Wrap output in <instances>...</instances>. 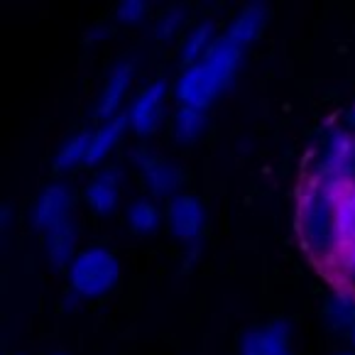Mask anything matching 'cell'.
<instances>
[{"instance_id":"cell-25","label":"cell","mask_w":355,"mask_h":355,"mask_svg":"<svg viewBox=\"0 0 355 355\" xmlns=\"http://www.w3.org/2000/svg\"><path fill=\"white\" fill-rule=\"evenodd\" d=\"M345 130H348L350 135H355V103L350 105V110L345 113Z\"/></svg>"},{"instance_id":"cell-20","label":"cell","mask_w":355,"mask_h":355,"mask_svg":"<svg viewBox=\"0 0 355 355\" xmlns=\"http://www.w3.org/2000/svg\"><path fill=\"white\" fill-rule=\"evenodd\" d=\"M206 130V110L187 108V105H179L172 115V135L177 142L189 145V142H196Z\"/></svg>"},{"instance_id":"cell-28","label":"cell","mask_w":355,"mask_h":355,"mask_svg":"<svg viewBox=\"0 0 355 355\" xmlns=\"http://www.w3.org/2000/svg\"><path fill=\"white\" fill-rule=\"evenodd\" d=\"M340 355H355V353H340Z\"/></svg>"},{"instance_id":"cell-8","label":"cell","mask_w":355,"mask_h":355,"mask_svg":"<svg viewBox=\"0 0 355 355\" xmlns=\"http://www.w3.org/2000/svg\"><path fill=\"white\" fill-rule=\"evenodd\" d=\"M220 91L223 89L216 81V76L201 62V64H191V67H184V71L177 78V84H174V98H177L179 105L206 110Z\"/></svg>"},{"instance_id":"cell-13","label":"cell","mask_w":355,"mask_h":355,"mask_svg":"<svg viewBox=\"0 0 355 355\" xmlns=\"http://www.w3.org/2000/svg\"><path fill=\"white\" fill-rule=\"evenodd\" d=\"M265 22H267V10L265 6L260 3H250V6L243 8L238 15L230 20L228 30H225V40L230 44H235L238 49H245L255 42L260 32L265 30Z\"/></svg>"},{"instance_id":"cell-19","label":"cell","mask_w":355,"mask_h":355,"mask_svg":"<svg viewBox=\"0 0 355 355\" xmlns=\"http://www.w3.org/2000/svg\"><path fill=\"white\" fill-rule=\"evenodd\" d=\"M89 147H91V132H76V135L67 137L59 145L57 155H54V169L57 172H73L76 167L89 162Z\"/></svg>"},{"instance_id":"cell-7","label":"cell","mask_w":355,"mask_h":355,"mask_svg":"<svg viewBox=\"0 0 355 355\" xmlns=\"http://www.w3.org/2000/svg\"><path fill=\"white\" fill-rule=\"evenodd\" d=\"M73 211V193L67 184L54 182L49 187H44L40 191V196L32 204V225L35 230H40L42 235H47L49 230L59 228V225L69 223Z\"/></svg>"},{"instance_id":"cell-5","label":"cell","mask_w":355,"mask_h":355,"mask_svg":"<svg viewBox=\"0 0 355 355\" xmlns=\"http://www.w3.org/2000/svg\"><path fill=\"white\" fill-rule=\"evenodd\" d=\"M132 164H135L150 196H155V199H174L177 196L179 187H182V172L174 162L140 147L132 152Z\"/></svg>"},{"instance_id":"cell-1","label":"cell","mask_w":355,"mask_h":355,"mask_svg":"<svg viewBox=\"0 0 355 355\" xmlns=\"http://www.w3.org/2000/svg\"><path fill=\"white\" fill-rule=\"evenodd\" d=\"M338 196L340 187L329 182L311 179L299 193L297 206V233L302 238L304 248L313 260L324 265H336L343 241L338 230Z\"/></svg>"},{"instance_id":"cell-4","label":"cell","mask_w":355,"mask_h":355,"mask_svg":"<svg viewBox=\"0 0 355 355\" xmlns=\"http://www.w3.org/2000/svg\"><path fill=\"white\" fill-rule=\"evenodd\" d=\"M169 98V84L164 78H155L145 89L137 91V96L125 108L128 125L135 135L150 137L159 130L164 118V105Z\"/></svg>"},{"instance_id":"cell-3","label":"cell","mask_w":355,"mask_h":355,"mask_svg":"<svg viewBox=\"0 0 355 355\" xmlns=\"http://www.w3.org/2000/svg\"><path fill=\"white\" fill-rule=\"evenodd\" d=\"M313 179L336 184L340 189L355 187V135L345 128H331L326 132L316 162Z\"/></svg>"},{"instance_id":"cell-27","label":"cell","mask_w":355,"mask_h":355,"mask_svg":"<svg viewBox=\"0 0 355 355\" xmlns=\"http://www.w3.org/2000/svg\"><path fill=\"white\" fill-rule=\"evenodd\" d=\"M47 355H64V353H59V350H54V353H47Z\"/></svg>"},{"instance_id":"cell-24","label":"cell","mask_w":355,"mask_h":355,"mask_svg":"<svg viewBox=\"0 0 355 355\" xmlns=\"http://www.w3.org/2000/svg\"><path fill=\"white\" fill-rule=\"evenodd\" d=\"M147 3L145 0H123L118 10H115V17L121 25H140L147 15Z\"/></svg>"},{"instance_id":"cell-23","label":"cell","mask_w":355,"mask_h":355,"mask_svg":"<svg viewBox=\"0 0 355 355\" xmlns=\"http://www.w3.org/2000/svg\"><path fill=\"white\" fill-rule=\"evenodd\" d=\"M334 270H336V275H338L340 282H343V287H348L355 292V243L353 245H343Z\"/></svg>"},{"instance_id":"cell-6","label":"cell","mask_w":355,"mask_h":355,"mask_svg":"<svg viewBox=\"0 0 355 355\" xmlns=\"http://www.w3.org/2000/svg\"><path fill=\"white\" fill-rule=\"evenodd\" d=\"M164 223H167L169 233L179 243L196 245L206 228V209L199 196H193V193H177L167 204Z\"/></svg>"},{"instance_id":"cell-26","label":"cell","mask_w":355,"mask_h":355,"mask_svg":"<svg viewBox=\"0 0 355 355\" xmlns=\"http://www.w3.org/2000/svg\"><path fill=\"white\" fill-rule=\"evenodd\" d=\"M350 340H353V345H355V329L350 331Z\"/></svg>"},{"instance_id":"cell-21","label":"cell","mask_w":355,"mask_h":355,"mask_svg":"<svg viewBox=\"0 0 355 355\" xmlns=\"http://www.w3.org/2000/svg\"><path fill=\"white\" fill-rule=\"evenodd\" d=\"M338 230L343 245H353L355 243V187L340 189L338 196Z\"/></svg>"},{"instance_id":"cell-22","label":"cell","mask_w":355,"mask_h":355,"mask_svg":"<svg viewBox=\"0 0 355 355\" xmlns=\"http://www.w3.org/2000/svg\"><path fill=\"white\" fill-rule=\"evenodd\" d=\"M184 22H187V10L182 6H172L164 12H159L152 32H155V37L159 42H169V40H174L184 30Z\"/></svg>"},{"instance_id":"cell-2","label":"cell","mask_w":355,"mask_h":355,"mask_svg":"<svg viewBox=\"0 0 355 355\" xmlns=\"http://www.w3.org/2000/svg\"><path fill=\"white\" fill-rule=\"evenodd\" d=\"M69 292L84 299H101L121 282V260L103 245H89L78 250L67 270Z\"/></svg>"},{"instance_id":"cell-18","label":"cell","mask_w":355,"mask_h":355,"mask_svg":"<svg viewBox=\"0 0 355 355\" xmlns=\"http://www.w3.org/2000/svg\"><path fill=\"white\" fill-rule=\"evenodd\" d=\"M125 220H128V228L135 235H152L164 223V216L162 209L157 206V201L152 196H140V199H135L128 206Z\"/></svg>"},{"instance_id":"cell-9","label":"cell","mask_w":355,"mask_h":355,"mask_svg":"<svg viewBox=\"0 0 355 355\" xmlns=\"http://www.w3.org/2000/svg\"><path fill=\"white\" fill-rule=\"evenodd\" d=\"M241 355H294L292 350V326L284 319L267 321L252 326L241 336L238 345Z\"/></svg>"},{"instance_id":"cell-17","label":"cell","mask_w":355,"mask_h":355,"mask_svg":"<svg viewBox=\"0 0 355 355\" xmlns=\"http://www.w3.org/2000/svg\"><path fill=\"white\" fill-rule=\"evenodd\" d=\"M324 319L334 331H353L355 329V292L348 287H340L326 299Z\"/></svg>"},{"instance_id":"cell-10","label":"cell","mask_w":355,"mask_h":355,"mask_svg":"<svg viewBox=\"0 0 355 355\" xmlns=\"http://www.w3.org/2000/svg\"><path fill=\"white\" fill-rule=\"evenodd\" d=\"M132 78H135V64L130 59L118 62L110 69V73L105 76L103 89L98 94V101H96V115H98L101 121H110L115 115H121L125 96L132 86Z\"/></svg>"},{"instance_id":"cell-16","label":"cell","mask_w":355,"mask_h":355,"mask_svg":"<svg viewBox=\"0 0 355 355\" xmlns=\"http://www.w3.org/2000/svg\"><path fill=\"white\" fill-rule=\"evenodd\" d=\"M218 42V35H216V25L211 20H204L199 25H193L187 32L182 44V62L184 67H191V64H201L206 59V54L214 49V44Z\"/></svg>"},{"instance_id":"cell-12","label":"cell","mask_w":355,"mask_h":355,"mask_svg":"<svg viewBox=\"0 0 355 355\" xmlns=\"http://www.w3.org/2000/svg\"><path fill=\"white\" fill-rule=\"evenodd\" d=\"M125 113L115 115L110 121H103L96 130H91V147H89V167H101V164L113 155V150L121 145L123 135L128 130Z\"/></svg>"},{"instance_id":"cell-11","label":"cell","mask_w":355,"mask_h":355,"mask_svg":"<svg viewBox=\"0 0 355 355\" xmlns=\"http://www.w3.org/2000/svg\"><path fill=\"white\" fill-rule=\"evenodd\" d=\"M121 182L123 174L118 167L98 169L84 189L86 206L98 216H110L121 204Z\"/></svg>"},{"instance_id":"cell-15","label":"cell","mask_w":355,"mask_h":355,"mask_svg":"<svg viewBox=\"0 0 355 355\" xmlns=\"http://www.w3.org/2000/svg\"><path fill=\"white\" fill-rule=\"evenodd\" d=\"M44 238V252H47V260L54 267H67L71 265V260L76 257V243H78V233H76V223L69 220V223L59 225V228L49 230Z\"/></svg>"},{"instance_id":"cell-14","label":"cell","mask_w":355,"mask_h":355,"mask_svg":"<svg viewBox=\"0 0 355 355\" xmlns=\"http://www.w3.org/2000/svg\"><path fill=\"white\" fill-rule=\"evenodd\" d=\"M241 57L243 49H238L235 44H230L225 37H218V42L214 44L209 54H206L204 64L211 73L216 76V81L220 84V89L230 86V81L238 73V67H241Z\"/></svg>"}]
</instances>
